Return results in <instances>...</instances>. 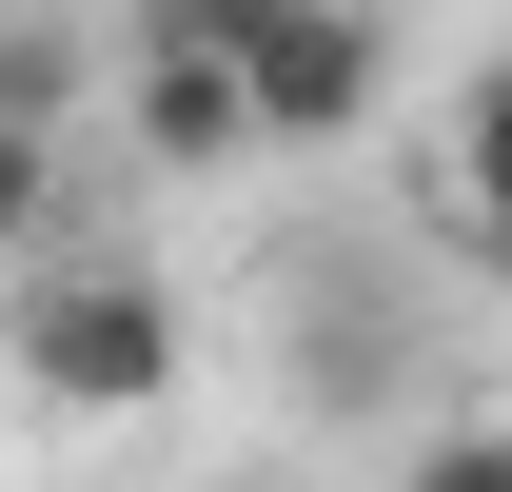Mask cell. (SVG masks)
Here are the masks:
<instances>
[{"label": "cell", "instance_id": "3", "mask_svg": "<svg viewBox=\"0 0 512 492\" xmlns=\"http://www.w3.org/2000/svg\"><path fill=\"white\" fill-rule=\"evenodd\" d=\"M119 138L158 158V178H237V158H256L237 60H217V40H138V60H119Z\"/></svg>", "mask_w": 512, "mask_h": 492}, {"label": "cell", "instance_id": "1", "mask_svg": "<svg viewBox=\"0 0 512 492\" xmlns=\"http://www.w3.org/2000/svg\"><path fill=\"white\" fill-rule=\"evenodd\" d=\"M0 355H20L40 414H158V394H178V296H158L138 256L40 237V256H20V296H0Z\"/></svg>", "mask_w": 512, "mask_h": 492}, {"label": "cell", "instance_id": "7", "mask_svg": "<svg viewBox=\"0 0 512 492\" xmlns=\"http://www.w3.org/2000/svg\"><path fill=\"white\" fill-rule=\"evenodd\" d=\"M414 492H512V433H473V414H453L434 453H414Z\"/></svg>", "mask_w": 512, "mask_h": 492}, {"label": "cell", "instance_id": "2", "mask_svg": "<svg viewBox=\"0 0 512 492\" xmlns=\"http://www.w3.org/2000/svg\"><path fill=\"white\" fill-rule=\"evenodd\" d=\"M217 60H237L256 158H355V138L394 119V20H375V0H276V20L217 40Z\"/></svg>", "mask_w": 512, "mask_h": 492}, {"label": "cell", "instance_id": "4", "mask_svg": "<svg viewBox=\"0 0 512 492\" xmlns=\"http://www.w3.org/2000/svg\"><path fill=\"white\" fill-rule=\"evenodd\" d=\"M296 374H316V394H394V374H414V315L316 276V296H296Z\"/></svg>", "mask_w": 512, "mask_h": 492}, {"label": "cell", "instance_id": "5", "mask_svg": "<svg viewBox=\"0 0 512 492\" xmlns=\"http://www.w3.org/2000/svg\"><path fill=\"white\" fill-rule=\"evenodd\" d=\"M60 237V119H0V276Z\"/></svg>", "mask_w": 512, "mask_h": 492}, {"label": "cell", "instance_id": "6", "mask_svg": "<svg viewBox=\"0 0 512 492\" xmlns=\"http://www.w3.org/2000/svg\"><path fill=\"white\" fill-rule=\"evenodd\" d=\"M60 79H79V40L40 0H0V119H60Z\"/></svg>", "mask_w": 512, "mask_h": 492}, {"label": "cell", "instance_id": "8", "mask_svg": "<svg viewBox=\"0 0 512 492\" xmlns=\"http://www.w3.org/2000/svg\"><path fill=\"white\" fill-rule=\"evenodd\" d=\"M276 0H138V40H256Z\"/></svg>", "mask_w": 512, "mask_h": 492}]
</instances>
